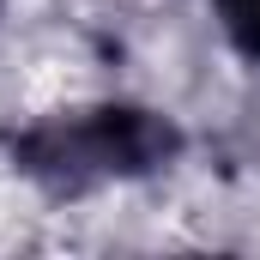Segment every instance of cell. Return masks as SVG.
<instances>
[{"label": "cell", "mask_w": 260, "mask_h": 260, "mask_svg": "<svg viewBox=\"0 0 260 260\" xmlns=\"http://www.w3.org/2000/svg\"><path fill=\"white\" fill-rule=\"evenodd\" d=\"M176 151H182V127L139 103L55 109L6 139L12 170L49 194H91L103 182H133V176L170 170Z\"/></svg>", "instance_id": "cell-1"}, {"label": "cell", "mask_w": 260, "mask_h": 260, "mask_svg": "<svg viewBox=\"0 0 260 260\" xmlns=\"http://www.w3.org/2000/svg\"><path fill=\"white\" fill-rule=\"evenodd\" d=\"M212 12H218V24H224V37L260 61V0H212Z\"/></svg>", "instance_id": "cell-2"}]
</instances>
